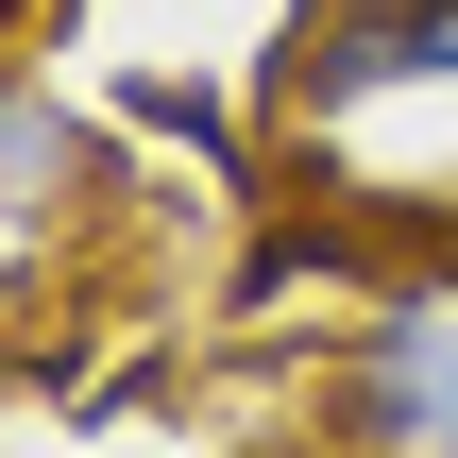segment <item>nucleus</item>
I'll list each match as a JSON object with an SVG mask.
<instances>
[{
  "instance_id": "1",
  "label": "nucleus",
  "mask_w": 458,
  "mask_h": 458,
  "mask_svg": "<svg viewBox=\"0 0 458 458\" xmlns=\"http://www.w3.org/2000/svg\"><path fill=\"white\" fill-rule=\"evenodd\" d=\"M340 442L357 458H458V272L374 306V340L340 357Z\"/></svg>"
},
{
  "instance_id": "2",
  "label": "nucleus",
  "mask_w": 458,
  "mask_h": 458,
  "mask_svg": "<svg viewBox=\"0 0 458 458\" xmlns=\"http://www.w3.org/2000/svg\"><path fill=\"white\" fill-rule=\"evenodd\" d=\"M391 85H458V0H340L306 51H289V102L306 119H357Z\"/></svg>"
},
{
  "instance_id": "3",
  "label": "nucleus",
  "mask_w": 458,
  "mask_h": 458,
  "mask_svg": "<svg viewBox=\"0 0 458 458\" xmlns=\"http://www.w3.org/2000/svg\"><path fill=\"white\" fill-rule=\"evenodd\" d=\"M0 17H17V0H0Z\"/></svg>"
}]
</instances>
